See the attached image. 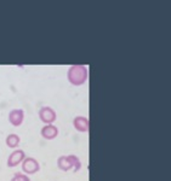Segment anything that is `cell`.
<instances>
[{
  "label": "cell",
  "mask_w": 171,
  "mask_h": 181,
  "mask_svg": "<svg viewBox=\"0 0 171 181\" xmlns=\"http://www.w3.org/2000/svg\"><path fill=\"white\" fill-rule=\"evenodd\" d=\"M22 170L27 175H33V174H37L40 170V164L35 158L26 157L22 161Z\"/></svg>",
  "instance_id": "3957f363"
},
{
  "label": "cell",
  "mask_w": 171,
  "mask_h": 181,
  "mask_svg": "<svg viewBox=\"0 0 171 181\" xmlns=\"http://www.w3.org/2000/svg\"><path fill=\"white\" fill-rule=\"evenodd\" d=\"M73 126H74V128H75L78 132H80V133H86V132H89V127H90L89 120L86 118L85 116H77V117H74V120H73Z\"/></svg>",
  "instance_id": "ba28073f"
},
{
  "label": "cell",
  "mask_w": 171,
  "mask_h": 181,
  "mask_svg": "<svg viewBox=\"0 0 171 181\" xmlns=\"http://www.w3.org/2000/svg\"><path fill=\"white\" fill-rule=\"evenodd\" d=\"M10 181H30L29 176L27 174H22V173H16L15 176Z\"/></svg>",
  "instance_id": "30bf717a"
},
{
  "label": "cell",
  "mask_w": 171,
  "mask_h": 181,
  "mask_svg": "<svg viewBox=\"0 0 171 181\" xmlns=\"http://www.w3.org/2000/svg\"><path fill=\"white\" fill-rule=\"evenodd\" d=\"M24 121V111L22 109H13L9 112V122L13 127H19Z\"/></svg>",
  "instance_id": "5b68a950"
},
{
  "label": "cell",
  "mask_w": 171,
  "mask_h": 181,
  "mask_svg": "<svg viewBox=\"0 0 171 181\" xmlns=\"http://www.w3.org/2000/svg\"><path fill=\"white\" fill-rule=\"evenodd\" d=\"M57 167L62 172H68L71 169H73L74 172H78L82 168V162L75 155L61 156L57 158Z\"/></svg>",
  "instance_id": "7a4b0ae2"
},
{
  "label": "cell",
  "mask_w": 171,
  "mask_h": 181,
  "mask_svg": "<svg viewBox=\"0 0 171 181\" xmlns=\"http://www.w3.org/2000/svg\"><path fill=\"white\" fill-rule=\"evenodd\" d=\"M26 158V153L23 150H15L9 157H7V167L15 168L18 164L22 163V161Z\"/></svg>",
  "instance_id": "8992f818"
},
{
  "label": "cell",
  "mask_w": 171,
  "mask_h": 181,
  "mask_svg": "<svg viewBox=\"0 0 171 181\" xmlns=\"http://www.w3.org/2000/svg\"><path fill=\"white\" fill-rule=\"evenodd\" d=\"M87 76H89V71H87V67L86 65H72L68 71H67V79L69 81L71 85L73 86H83L87 81Z\"/></svg>",
  "instance_id": "6da1fadb"
},
{
  "label": "cell",
  "mask_w": 171,
  "mask_h": 181,
  "mask_svg": "<svg viewBox=\"0 0 171 181\" xmlns=\"http://www.w3.org/2000/svg\"><path fill=\"white\" fill-rule=\"evenodd\" d=\"M40 134L45 140H54L58 135V128L54 124H46L41 128Z\"/></svg>",
  "instance_id": "52a82bcc"
},
{
  "label": "cell",
  "mask_w": 171,
  "mask_h": 181,
  "mask_svg": "<svg viewBox=\"0 0 171 181\" xmlns=\"http://www.w3.org/2000/svg\"><path fill=\"white\" fill-rule=\"evenodd\" d=\"M19 143H21V139H19V137H18L17 134H15V133L9 134V135L6 137V139H5V144H6V146L10 147V149H16V147H18Z\"/></svg>",
  "instance_id": "9c48e42d"
},
{
  "label": "cell",
  "mask_w": 171,
  "mask_h": 181,
  "mask_svg": "<svg viewBox=\"0 0 171 181\" xmlns=\"http://www.w3.org/2000/svg\"><path fill=\"white\" fill-rule=\"evenodd\" d=\"M39 118L45 124H52L56 121L57 115H56V111L52 107H50V106H43L39 110Z\"/></svg>",
  "instance_id": "277c9868"
}]
</instances>
